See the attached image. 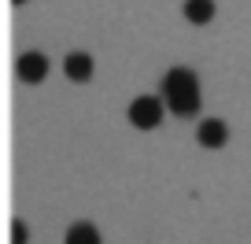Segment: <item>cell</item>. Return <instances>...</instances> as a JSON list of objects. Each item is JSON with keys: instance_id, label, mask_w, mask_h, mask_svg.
Here are the masks:
<instances>
[{"instance_id": "9", "label": "cell", "mask_w": 251, "mask_h": 244, "mask_svg": "<svg viewBox=\"0 0 251 244\" xmlns=\"http://www.w3.org/2000/svg\"><path fill=\"white\" fill-rule=\"evenodd\" d=\"M11 4H26V0H11Z\"/></svg>"}, {"instance_id": "7", "label": "cell", "mask_w": 251, "mask_h": 244, "mask_svg": "<svg viewBox=\"0 0 251 244\" xmlns=\"http://www.w3.org/2000/svg\"><path fill=\"white\" fill-rule=\"evenodd\" d=\"M185 19L192 26H207L214 19V0H185Z\"/></svg>"}, {"instance_id": "8", "label": "cell", "mask_w": 251, "mask_h": 244, "mask_svg": "<svg viewBox=\"0 0 251 244\" xmlns=\"http://www.w3.org/2000/svg\"><path fill=\"white\" fill-rule=\"evenodd\" d=\"M11 244H26V226L19 218H11Z\"/></svg>"}, {"instance_id": "3", "label": "cell", "mask_w": 251, "mask_h": 244, "mask_svg": "<svg viewBox=\"0 0 251 244\" xmlns=\"http://www.w3.org/2000/svg\"><path fill=\"white\" fill-rule=\"evenodd\" d=\"M15 74L26 85H41V81L48 78V55L45 52H23L15 59Z\"/></svg>"}, {"instance_id": "6", "label": "cell", "mask_w": 251, "mask_h": 244, "mask_svg": "<svg viewBox=\"0 0 251 244\" xmlns=\"http://www.w3.org/2000/svg\"><path fill=\"white\" fill-rule=\"evenodd\" d=\"M63 244H103V241H100V229L93 222H74L67 229V237H63Z\"/></svg>"}, {"instance_id": "1", "label": "cell", "mask_w": 251, "mask_h": 244, "mask_svg": "<svg viewBox=\"0 0 251 244\" xmlns=\"http://www.w3.org/2000/svg\"><path fill=\"white\" fill-rule=\"evenodd\" d=\"M163 100L177 118H192L200 111V78L188 67H174L163 78Z\"/></svg>"}, {"instance_id": "4", "label": "cell", "mask_w": 251, "mask_h": 244, "mask_svg": "<svg viewBox=\"0 0 251 244\" xmlns=\"http://www.w3.org/2000/svg\"><path fill=\"white\" fill-rule=\"evenodd\" d=\"M93 71H96V63H93L89 52H71L67 59H63V74H67L71 81H89Z\"/></svg>"}, {"instance_id": "2", "label": "cell", "mask_w": 251, "mask_h": 244, "mask_svg": "<svg viewBox=\"0 0 251 244\" xmlns=\"http://www.w3.org/2000/svg\"><path fill=\"white\" fill-rule=\"evenodd\" d=\"M166 111L170 108H166L163 96H137V100L129 104V122H133L137 130H155Z\"/></svg>"}, {"instance_id": "5", "label": "cell", "mask_w": 251, "mask_h": 244, "mask_svg": "<svg viewBox=\"0 0 251 244\" xmlns=\"http://www.w3.org/2000/svg\"><path fill=\"white\" fill-rule=\"evenodd\" d=\"M196 141L203 144V148H222V144L229 141V126L222 122V118H207V122H200Z\"/></svg>"}]
</instances>
